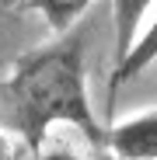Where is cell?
Wrapping results in <instances>:
<instances>
[{
    "instance_id": "obj_4",
    "label": "cell",
    "mask_w": 157,
    "mask_h": 160,
    "mask_svg": "<svg viewBox=\"0 0 157 160\" xmlns=\"http://www.w3.org/2000/svg\"><path fill=\"white\" fill-rule=\"evenodd\" d=\"M150 63H157V18L147 24V28L140 32V38L133 42V49H129V56L122 63L112 66V80H108V98H115V91L126 84V80L140 77Z\"/></svg>"
},
{
    "instance_id": "obj_3",
    "label": "cell",
    "mask_w": 157,
    "mask_h": 160,
    "mask_svg": "<svg viewBox=\"0 0 157 160\" xmlns=\"http://www.w3.org/2000/svg\"><path fill=\"white\" fill-rule=\"evenodd\" d=\"M154 7V0H112V28H115V63L129 56L133 42L143 32V18ZM112 63V66H115Z\"/></svg>"
},
{
    "instance_id": "obj_5",
    "label": "cell",
    "mask_w": 157,
    "mask_h": 160,
    "mask_svg": "<svg viewBox=\"0 0 157 160\" xmlns=\"http://www.w3.org/2000/svg\"><path fill=\"white\" fill-rule=\"evenodd\" d=\"M94 4V0H28V7L39 11L45 18V24L56 35H66L73 32V24L84 18V11Z\"/></svg>"
},
{
    "instance_id": "obj_2",
    "label": "cell",
    "mask_w": 157,
    "mask_h": 160,
    "mask_svg": "<svg viewBox=\"0 0 157 160\" xmlns=\"http://www.w3.org/2000/svg\"><path fill=\"white\" fill-rule=\"evenodd\" d=\"M101 150H108L112 160H157V108L105 129Z\"/></svg>"
},
{
    "instance_id": "obj_8",
    "label": "cell",
    "mask_w": 157,
    "mask_h": 160,
    "mask_svg": "<svg viewBox=\"0 0 157 160\" xmlns=\"http://www.w3.org/2000/svg\"><path fill=\"white\" fill-rule=\"evenodd\" d=\"M14 4H21V0H0V7H14Z\"/></svg>"
},
{
    "instance_id": "obj_7",
    "label": "cell",
    "mask_w": 157,
    "mask_h": 160,
    "mask_svg": "<svg viewBox=\"0 0 157 160\" xmlns=\"http://www.w3.org/2000/svg\"><path fill=\"white\" fill-rule=\"evenodd\" d=\"M0 160H11V139L0 132Z\"/></svg>"
},
{
    "instance_id": "obj_1",
    "label": "cell",
    "mask_w": 157,
    "mask_h": 160,
    "mask_svg": "<svg viewBox=\"0 0 157 160\" xmlns=\"http://www.w3.org/2000/svg\"><path fill=\"white\" fill-rule=\"evenodd\" d=\"M0 115L32 153L42 150L52 125H73L91 146H101L105 125L98 122L87 94L84 35L66 32L60 42L21 56L0 84Z\"/></svg>"
},
{
    "instance_id": "obj_6",
    "label": "cell",
    "mask_w": 157,
    "mask_h": 160,
    "mask_svg": "<svg viewBox=\"0 0 157 160\" xmlns=\"http://www.w3.org/2000/svg\"><path fill=\"white\" fill-rule=\"evenodd\" d=\"M35 160H84V157H77L70 146H52V150H39Z\"/></svg>"
}]
</instances>
